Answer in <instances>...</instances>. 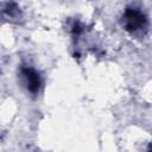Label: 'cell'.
Here are the masks:
<instances>
[{"label":"cell","instance_id":"obj_2","mask_svg":"<svg viewBox=\"0 0 152 152\" xmlns=\"http://www.w3.org/2000/svg\"><path fill=\"white\" fill-rule=\"evenodd\" d=\"M20 77L23 81V84L25 86L26 90L32 95H38L42 86L43 80L40 74L31 65H21L20 66Z\"/></svg>","mask_w":152,"mask_h":152},{"label":"cell","instance_id":"obj_1","mask_svg":"<svg viewBox=\"0 0 152 152\" xmlns=\"http://www.w3.org/2000/svg\"><path fill=\"white\" fill-rule=\"evenodd\" d=\"M147 25V18L144 14V12L135 7L131 6L127 7L122 15V26L126 31L131 33H138L146 28Z\"/></svg>","mask_w":152,"mask_h":152}]
</instances>
